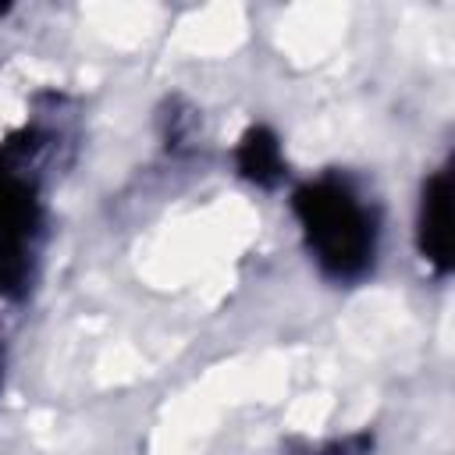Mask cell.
I'll use <instances>...</instances> for the list:
<instances>
[{
	"label": "cell",
	"mask_w": 455,
	"mask_h": 455,
	"mask_svg": "<svg viewBox=\"0 0 455 455\" xmlns=\"http://www.w3.org/2000/svg\"><path fill=\"white\" fill-rule=\"evenodd\" d=\"M309 455H370V437L366 434H355V437H341V441H331Z\"/></svg>",
	"instance_id": "cell-5"
},
{
	"label": "cell",
	"mask_w": 455,
	"mask_h": 455,
	"mask_svg": "<svg viewBox=\"0 0 455 455\" xmlns=\"http://www.w3.org/2000/svg\"><path fill=\"white\" fill-rule=\"evenodd\" d=\"M235 171L245 181L259 185V188L281 185V178H284V149H281L277 132L267 128V124L245 128V135L235 146Z\"/></svg>",
	"instance_id": "cell-4"
},
{
	"label": "cell",
	"mask_w": 455,
	"mask_h": 455,
	"mask_svg": "<svg viewBox=\"0 0 455 455\" xmlns=\"http://www.w3.org/2000/svg\"><path fill=\"white\" fill-rule=\"evenodd\" d=\"M416 249L434 274L451 270V167H437L419 185Z\"/></svg>",
	"instance_id": "cell-3"
},
{
	"label": "cell",
	"mask_w": 455,
	"mask_h": 455,
	"mask_svg": "<svg viewBox=\"0 0 455 455\" xmlns=\"http://www.w3.org/2000/svg\"><path fill=\"white\" fill-rule=\"evenodd\" d=\"M291 217L316 270L334 284H359L380 256V213L373 199L338 171L291 188Z\"/></svg>",
	"instance_id": "cell-1"
},
{
	"label": "cell",
	"mask_w": 455,
	"mask_h": 455,
	"mask_svg": "<svg viewBox=\"0 0 455 455\" xmlns=\"http://www.w3.org/2000/svg\"><path fill=\"white\" fill-rule=\"evenodd\" d=\"M43 245V196L21 156L0 149V299H18L36 277Z\"/></svg>",
	"instance_id": "cell-2"
},
{
	"label": "cell",
	"mask_w": 455,
	"mask_h": 455,
	"mask_svg": "<svg viewBox=\"0 0 455 455\" xmlns=\"http://www.w3.org/2000/svg\"><path fill=\"white\" fill-rule=\"evenodd\" d=\"M0 366H4V352H0Z\"/></svg>",
	"instance_id": "cell-6"
}]
</instances>
